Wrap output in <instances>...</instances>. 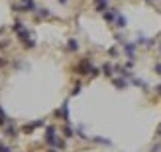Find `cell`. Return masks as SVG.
<instances>
[{"label":"cell","instance_id":"1","mask_svg":"<svg viewBox=\"0 0 161 152\" xmlns=\"http://www.w3.org/2000/svg\"><path fill=\"white\" fill-rule=\"evenodd\" d=\"M45 142L49 146H55V148H63V140L55 134V126H47V132H45Z\"/></svg>","mask_w":161,"mask_h":152},{"label":"cell","instance_id":"2","mask_svg":"<svg viewBox=\"0 0 161 152\" xmlns=\"http://www.w3.org/2000/svg\"><path fill=\"white\" fill-rule=\"evenodd\" d=\"M20 2H22V10H24V12H35V10H38L33 0H20Z\"/></svg>","mask_w":161,"mask_h":152},{"label":"cell","instance_id":"3","mask_svg":"<svg viewBox=\"0 0 161 152\" xmlns=\"http://www.w3.org/2000/svg\"><path fill=\"white\" fill-rule=\"evenodd\" d=\"M16 134H18L16 126H14V123H12V120L8 119V123H6V136H10V138H16Z\"/></svg>","mask_w":161,"mask_h":152},{"label":"cell","instance_id":"4","mask_svg":"<svg viewBox=\"0 0 161 152\" xmlns=\"http://www.w3.org/2000/svg\"><path fill=\"white\" fill-rule=\"evenodd\" d=\"M124 52H126V55H128L130 61H132L134 55H135V44H124Z\"/></svg>","mask_w":161,"mask_h":152},{"label":"cell","instance_id":"5","mask_svg":"<svg viewBox=\"0 0 161 152\" xmlns=\"http://www.w3.org/2000/svg\"><path fill=\"white\" fill-rule=\"evenodd\" d=\"M116 16H118V10H108V12H104V20L112 22V20H116Z\"/></svg>","mask_w":161,"mask_h":152},{"label":"cell","instance_id":"6","mask_svg":"<svg viewBox=\"0 0 161 152\" xmlns=\"http://www.w3.org/2000/svg\"><path fill=\"white\" fill-rule=\"evenodd\" d=\"M108 0H96V12H106Z\"/></svg>","mask_w":161,"mask_h":152},{"label":"cell","instance_id":"7","mask_svg":"<svg viewBox=\"0 0 161 152\" xmlns=\"http://www.w3.org/2000/svg\"><path fill=\"white\" fill-rule=\"evenodd\" d=\"M102 73L106 75V77H112V73H114V67L110 65V63H104V65H102Z\"/></svg>","mask_w":161,"mask_h":152},{"label":"cell","instance_id":"8","mask_svg":"<svg viewBox=\"0 0 161 152\" xmlns=\"http://www.w3.org/2000/svg\"><path fill=\"white\" fill-rule=\"evenodd\" d=\"M112 83H114V85H116L118 89H126V87H128V81L124 79V77H122V79H114Z\"/></svg>","mask_w":161,"mask_h":152},{"label":"cell","instance_id":"9","mask_svg":"<svg viewBox=\"0 0 161 152\" xmlns=\"http://www.w3.org/2000/svg\"><path fill=\"white\" fill-rule=\"evenodd\" d=\"M116 26L118 28H126V18H124L120 12H118V16H116Z\"/></svg>","mask_w":161,"mask_h":152},{"label":"cell","instance_id":"10","mask_svg":"<svg viewBox=\"0 0 161 152\" xmlns=\"http://www.w3.org/2000/svg\"><path fill=\"white\" fill-rule=\"evenodd\" d=\"M67 49H69V52H77V49H79L77 40H69V44H67Z\"/></svg>","mask_w":161,"mask_h":152},{"label":"cell","instance_id":"11","mask_svg":"<svg viewBox=\"0 0 161 152\" xmlns=\"http://www.w3.org/2000/svg\"><path fill=\"white\" fill-rule=\"evenodd\" d=\"M8 123V117H6V113H4V109L0 107V126H4Z\"/></svg>","mask_w":161,"mask_h":152},{"label":"cell","instance_id":"12","mask_svg":"<svg viewBox=\"0 0 161 152\" xmlns=\"http://www.w3.org/2000/svg\"><path fill=\"white\" fill-rule=\"evenodd\" d=\"M47 16H49V10H47V8H39L38 18H47Z\"/></svg>","mask_w":161,"mask_h":152},{"label":"cell","instance_id":"13","mask_svg":"<svg viewBox=\"0 0 161 152\" xmlns=\"http://www.w3.org/2000/svg\"><path fill=\"white\" fill-rule=\"evenodd\" d=\"M73 134H75V132H73V128H71L69 125H67V126H65V136H67V138H71Z\"/></svg>","mask_w":161,"mask_h":152},{"label":"cell","instance_id":"14","mask_svg":"<svg viewBox=\"0 0 161 152\" xmlns=\"http://www.w3.org/2000/svg\"><path fill=\"white\" fill-rule=\"evenodd\" d=\"M81 89H83V87H81V83H77V85L73 87V91H71V95H79V93H81Z\"/></svg>","mask_w":161,"mask_h":152},{"label":"cell","instance_id":"15","mask_svg":"<svg viewBox=\"0 0 161 152\" xmlns=\"http://www.w3.org/2000/svg\"><path fill=\"white\" fill-rule=\"evenodd\" d=\"M0 152H12V148H10V146H6V144H2V142H0Z\"/></svg>","mask_w":161,"mask_h":152},{"label":"cell","instance_id":"16","mask_svg":"<svg viewBox=\"0 0 161 152\" xmlns=\"http://www.w3.org/2000/svg\"><path fill=\"white\" fill-rule=\"evenodd\" d=\"M6 46H10V40H0V49H4Z\"/></svg>","mask_w":161,"mask_h":152},{"label":"cell","instance_id":"17","mask_svg":"<svg viewBox=\"0 0 161 152\" xmlns=\"http://www.w3.org/2000/svg\"><path fill=\"white\" fill-rule=\"evenodd\" d=\"M155 73H159V75H161V63H157V65H155Z\"/></svg>","mask_w":161,"mask_h":152},{"label":"cell","instance_id":"18","mask_svg":"<svg viewBox=\"0 0 161 152\" xmlns=\"http://www.w3.org/2000/svg\"><path fill=\"white\" fill-rule=\"evenodd\" d=\"M2 65H6V60H2V57H0V67Z\"/></svg>","mask_w":161,"mask_h":152},{"label":"cell","instance_id":"19","mask_svg":"<svg viewBox=\"0 0 161 152\" xmlns=\"http://www.w3.org/2000/svg\"><path fill=\"white\" fill-rule=\"evenodd\" d=\"M157 93H159V95H161V85H157Z\"/></svg>","mask_w":161,"mask_h":152},{"label":"cell","instance_id":"20","mask_svg":"<svg viewBox=\"0 0 161 152\" xmlns=\"http://www.w3.org/2000/svg\"><path fill=\"white\" fill-rule=\"evenodd\" d=\"M59 2H61V4H67V2H69V0H59Z\"/></svg>","mask_w":161,"mask_h":152},{"label":"cell","instance_id":"21","mask_svg":"<svg viewBox=\"0 0 161 152\" xmlns=\"http://www.w3.org/2000/svg\"><path fill=\"white\" fill-rule=\"evenodd\" d=\"M47 152H57V148H51V150H47Z\"/></svg>","mask_w":161,"mask_h":152},{"label":"cell","instance_id":"22","mask_svg":"<svg viewBox=\"0 0 161 152\" xmlns=\"http://www.w3.org/2000/svg\"><path fill=\"white\" fill-rule=\"evenodd\" d=\"M157 134H159V136H161V126H159V130H157Z\"/></svg>","mask_w":161,"mask_h":152}]
</instances>
